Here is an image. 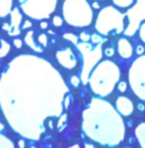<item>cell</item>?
<instances>
[{
	"mask_svg": "<svg viewBox=\"0 0 145 148\" xmlns=\"http://www.w3.org/2000/svg\"><path fill=\"white\" fill-rule=\"evenodd\" d=\"M69 92L63 75L51 62L22 53L8 64L0 77V107L15 133L38 140L44 121L59 117Z\"/></svg>",
	"mask_w": 145,
	"mask_h": 148,
	"instance_id": "obj_1",
	"label": "cell"
},
{
	"mask_svg": "<svg viewBox=\"0 0 145 148\" xmlns=\"http://www.w3.org/2000/svg\"><path fill=\"white\" fill-rule=\"evenodd\" d=\"M118 53L124 60L132 57L133 47H132V43H131L127 38H120L119 40H118Z\"/></svg>",
	"mask_w": 145,
	"mask_h": 148,
	"instance_id": "obj_13",
	"label": "cell"
},
{
	"mask_svg": "<svg viewBox=\"0 0 145 148\" xmlns=\"http://www.w3.org/2000/svg\"><path fill=\"white\" fill-rule=\"evenodd\" d=\"M77 49L80 51V55L83 57V69H81V83L88 84V79L92 70L94 69L98 61L101 60V56L103 53L102 51V44H89L88 42H83L80 44H76Z\"/></svg>",
	"mask_w": 145,
	"mask_h": 148,
	"instance_id": "obj_6",
	"label": "cell"
},
{
	"mask_svg": "<svg viewBox=\"0 0 145 148\" xmlns=\"http://www.w3.org/2000/svg\"><path fill=\"white\" fill-rule=\"evenodd\" d=\"M4 129H5V127H4V123H3V122H0V133H1V131L4 130Z\"/></svg>",
	"mask_w": 145,
	"mask_h": 148,
	"instance_id": "obj_37",
	"label": "cell"
},
{
	"mask_svg": "<svg viewBox=\"0 0 145 148\" xmlns=\"http://www.w3.org/2000/svg\"><path fill=\"white\" fill-rule=\"evenodd\" d=\"M137 107H139V109H140V110H144V109H145L144 104H139V105H137Z\"/></svg>",
	"mask_w": 145,
	"mask_h": 148,
	"instance_id": "obj_38",
	"label": "cell"
},
{
	"mask_svg": "<svg viewBox=\"0 0 145 148\" xmlns=\"http://www.w3.org/2000/svg\"><path fill=\"white\" fill-rule=\"evenodd\" d=\"M90 42L93 44H102L105 42V38L102 34L97 33V34H90Z\"/></svg>",
	"mask_w": 145,
	"mask_h": 148,
	"instance_id": "obj_21",
	"label": "cell"
},
{
	"mask_svg": "<svg viewBox=\"0 0 145 148\" xmlns=\"http://www.w3.org/2000/svg\"><path fill=\"white\" fill-rule=\"evenodd\" d=\"M69 82H71V84H72L73 87H78L80 86V83H81V78L78 75H71L69 77Z\"/></svg>",
	"mask_w": 145,
	"mask_h": 148,
	"instance_id": "obj_24",
	"label": "cell"
},
{
	"mask_svg": "<svg viewBox=\"0 0 145 148\" xmlns=\"http://www.w3.org/2000/svg\"><path fill=\"white\" fill-rule=\"evenodd\" d=\"M20 8L29 18L47 20L56 9L58 0H18Z\"/></svg>",
	"mask_w": 145,
	"mask_h": 148,
	"instance_id": "obj_7",
	"label": "cell"
},
{
	"mask_svg": "<svg viewBox=\"0 0 145 148\" xmlns=\"http://www.w3.org/2000/svg\"><path fill=\"white\" fill-rule=\"evenodd\" d=\"M10 52V44L5 39L0 38V60L7 57V55Z\"/></svg>",
	"mask_w": 145,
	"mask_h": 148,
	"instance_id": "obj_17",
	"label": "cell"
},
{
	"mask_svg": "<svg viewBox=\"0 0 145 148\" xmlns=\"http://www.w3.org/2000/svg\"><path fill=\"white\" fill-rule=\"evenodd\" d=\"M120 69L111 60L99 61L92 70L88 79L90 90L97 96L106 97L114 91L115 86L119 83Z\"/></svg>",
	"mask_w": 145,
	"mask_h": 148,
	"instance_id": "obj_3",
	"label": "cell"
},
{
	"mask_svg": "<svg viewBox=\"0 0 145 148\" xmlns=\"http://www.w3.org/2000/svg\"><path fill=\"white\" fill-rule=\"evenodd\" d=\"M56 60L63 68L68 70H73L78 64V59L77 55L75 53L72 48H60L56 51Z\"/></svg>",
	"mask_w": 145,
	"mask_h": 148,
	"instance_id": "obj_11",
	"label": "cell"
},
{
	"mask_svg": "<svg viewBox=\"0 0 145 148\" xmlns=\"http://www.w3.org/2000/svg\"><path fill=\"white\" fill-rule=\"evenodd\" d=\"M127 27L124 33L127 36H132L139 31L141 22L145 20V0H135V4L128 8L127 10Z\"/></svg>",
	"mask_w": 145,
	"mask_h": 148,
	"instance_id": "obj_9",
	"label": "cell"
},
{
	"mask_svg": "<svg viewBox=\"0 0 145 148\" xmlns=\"http://www.w3.org/2000/svg\"><path fill=\"white\" fill-rule=\"evenodd\" d=\"M22 13L24 12L21 10V8L15 7L9 14L10 21L3 23V30L7 31L9 36H13V38L18 36V34H20V31H21V25H22V21H24Z\"/></svg>",
	"mask_w": 145,
	"mask_h": 148,
	"instance_id": "obj_10",
	"label": "cell"
},
{
	"mask_svg": "<svg viewBox=\"0 0 145 148\" xmlns=\"http://www.w3.org/2000/svg\"><path fill=\"white\" fill-rule=\"evenodd\" d=\"M83 131L96 143L111 147L124 140L126 125L117 108L101 97H93L83 112Z\"/></svg>",
	"mask_w": 145,
	"mask_h": 148,
	"instance_id": "obj_2",
	"label": "cell"
},
{
	"mask_svg": "<svg viewBox=\"0 0 145 148\" xmlns=\"http://www.w3.org/2000/svg\"><path fill=\"white\" fill-rule=\"evenodd\" d=\"M62 13L64 21L73 27H86L93 21V7L88 0H64Z\"/></svg>",
	"mask_w": 145,
	"mask_h": 148,
	"instance_id": "obj_4",
	"label": "cell"
},
{
	"mask_svg": "<svg viewBox=\"0 0 145 148\" xmlns=\"http://www.w3.org/2000/svg\"><path fill=\"white\" fill-rule=\"evenodd\" d=\"M85 147H90V148H93V144H89V143H85Z\"/></svg>",
	"mask_w": 145,
	"mask_h": 148,
	"instance_id": "obj_39",
	"label": "cell"
},
{
	"mask_svg": "<svg viewBox=\"0 0 145 148\" xmlns=\"http://www.w3.org/2000/svg\"><path fill=\"white\" fill-rule=\"evenodd\" d=\"M34 31L33 30H29L28 33L25 34V38H24V42H25V44L29 47L30 49H33L34 52H38V53H42L43 52V46H41V44L38 43V42L34 40Z\"/></svg>",
	"mask_w": 145,
	"mask_h": 148,
	"instance_id": "obj_14",
	"label": "cell"
},
{
	"mask_svg": "<svg viewBox=\"0 0 145 148\" xmlns=\"http://www.w3.org/2000/svg\"><path fill=\"white\" fill-rule=\"evenodd\" d=\"M135 135H136V139H137L139 144L145 148V122H141L136 126Z\"/></svg>",
	"mask_w": 145,
	"mask_h": 148,
	"instance_id": "obj_16",
	"label": "cell"
},
{
	"mask_svg": "<svg viewBox=\"0 0 145 148\" xmlns=\"http://www.w3.org/2000/svg\"><path fill=\"white\" fill-rule=\"evenodd\" d=\"M33 23H31L30 20H25L22 21V25H21V30H28V29H31Z\"/></svg>",
	"mask_w": 145,
	"mask_h": 148,
	"instance_id": "obj_27",
	"label": "cell"
},
{
	"mask_svg": "<svg viewBox=\"0 0 145 148\" xmlns=\"http://www.w3.org/2000/svg\"><path fill=\"white\" fill-rule=\"evenodd\" d=\"M0 148H15V143L1 133H0Z\"/></svg>",
	"mask_w": 145,
	"mask_h": 148,
	"instance_id": "obj_19",
	"label": "cell"
},
{
	"mask_svg": "<svg viewBox=\"0 0 145 148\" xmlns=\"http://www.w3.org/2000/svg\"><path fill=\"white\" fill-rule=\"evenodd\" d=\"M128 82L139 99L145 101V55H139L128 70Z\"/></svg>",
	"mask_w": 145,
	"mask_h": 148,
	"instance_id": "obj_8",
	"label": "cell"
},
{
	"mask_svg": "<svg viewBox=\"0 0 145 148\" xmlns=\"http://www.w3.org/2000/svg\"><path fill=\"white\" fill-rule=\"evenodd\" d=\"M144 52H145L144 47L141 46V44H140V46H137V48H136V53H137V55H143Z\"/></svg>",
	"mask_w": 145,
	"mask_h": 148,
	"instance_id": "obj_33",
	"label": "cell"
},
{
	"mask_svg": "<svg viewBox=\"0 0 145 148\" xmlns=\"http://www.w3.org/2000/svg\"><path fill=\"white\" fill-rule=\"evenodd\" d=\"M112 3H114L115 7L126 9V8L132 7V5L135 4V0H112Z\"/></svg>",
	"mask_w": 145,
	"mask_h": 148,
	"instance_id": "obj_18",
	"label": "cell"
},
{
	"mask_svg": "<svg viewBox=\"0 0 145 148\" xmlns=\"http://www.w3.org/2000/svg\"><path fill=\"white\" fill-rule=\"evenodd\" d=\"M47 27H49V23L46 22V20H42L41 21V29L42 30H46Z\"/></svg>",
	"mask_w": 145,
	"mask_h": 148,
	"instance_id": "obj_34",
	"label": "cell"
},
{
	"mask_svg": "<svg viewBox=\"0 0 145 148\" xmlns=\"http://www.w3.org/2000/svg\"><path fill=\"white\" fill-rule=\"evenodd\" d=\"M80 40H81V42H88V40H90V34L86 33V31L81 33V34H80Z\"/></svg>",
	"mask_w": 145,
	"mask_h": 148,
	"instance_id": "obj_29",
	"label": "cell"
},
{
	"mask_svg": "<svg viewBox=\"0 0 145 148\" xmlns=\"http://www.w3.org/2000/svg\"><path fill=\"white\" fill-rule=\"evenodd\" d=\"M97 1H98V0H96V1H94L93 4H92V7H93L94 9H99V4H98V3H97Z\"/></svg>",
	"mask_w": 145,
	"mask_h": 148,
	"instance_id": "obj_35",
	"label": "cell"
},
{
	"mask_svg": "<svg viewBox=\"0 0 145 148\" xmlns=\"http://www.w3.org/2000/svg\"><path fill=\"white\" fill-rule=\"evenodd\" d=\"M18 146H20L21 148H22V147H25V142H24V140H22V139H21V140H20V142H18Z\"/></svg>",
	"mask_w": 145,
	"mask_h": 148,
	"instance_id": "obj_36",
	"label": "cell"
},
{
	"mask_svg": "<svg viewBox=\"0 0 145 148\" xmlns=\"http://www.w3.org/2000/svg\"><path fill=\"white\" fill-rule=\"evenodd\" d=\"M118 90H119L120 92H126V90H127V83H126V82H119V83H118Z\"/></svg>",
	"mask_w": 145,
	"mask_h": 148,
	"instance_id": "obj_31",
	"label": "cell"
},
{
	"mask_svg": "<svg viewBox=\"0 0 145 148\" xmlns=\"http://www.w3.org/2000/svg\"><path fill=\"white\" fill-rule=\"evenodd\" d=\"M126 20H127L126 13H122L115 7L107 5L99 10L94 27L97 33L102 34L103 36H107L110 33H114L117 35V34L124 33L127 27Z\"/></svg>",
	"mask_w": 145,
	"mask_h": 148,
	"instance_id": "obj_5",
	"label": "cell"
},
{
	"mask_svg": "<svg viewBox=\"0 0 145 148\" xmlns=\"http://www.w3.org/2000/svg\"><path fill=\"white\" fill-rule=\"evenodd\" d=\"M139 36H140V39L145 43V20L141 22L140 27H139Z\"/></svg>",
	"mask_w": 145,
	"mask_h": 148,
	"instance_id": "obj_25",
	"label": "cell"
},
{
	"mask_svg": "<svg viewBox=\"0 0 145 148\" xmlns=\"http://www.w3.org/2000/svg\"><path fill=\"white\" fill-rule=\"evenodd\" d=\"M103 55H105V56H107V57H112V56H114V48H112V47L106 48L103 51Z\"/></svg>",
	"mask_w": 145,
	"mask_h": 148,
	"instance_id": "obj_30",
	"label": "cell"
},
{
	"mask_svg": "<svg viewBox=\"0 0 145 148\" xmlns=\"http://www.w3.org/2000/svg\"><path fill=\"white\" fill-rule=\"evenodd\" d=\"M115 108H117L118 112H119L123 117H128V116H131L132 112H133V109H135L132 100L128 99V97H126V96L118 97L117 101H115Z\"/></svg>",
	"mask_w": 145,
	"mask_h": 148,
	"instance_id": "obj_12",
	"label": "cell"
},
{
	"mask_svg": "<svg viewBox=\"0 0 145 148\" xmlns=\"http://www.w3.org/2000/svg\"><path fill=\"white\" fill-rule=\"evenodd\" d=\"M63 38H64L65 40L71 42L72 44H75V46L78 43V36L76 35V34H73V33H65L64 35H63Z\"/></svg>",
	"mask_w": 145,
	"mask_h": 148,
	"instance_id": "obj_22",
	"label": "cell"
},
{
	"mask_svg": "<svg viewBox=\"0 0 145 148\" xmlns=\"http://www.w3.org/2000/svg\"><path fill=\"white\" fill-rule=\"evenodd\" d=\"M38 43L41 44V46H43V47L47 46V43H49V38H47V35L44 33L38 34Z\"/></svg>",
	"mask_w": 145,
	"mask_h": 148,
	"instance_id": "obj_23",
	"label": "cell"
},
{
	"mask_svg": "<svg viewBox=\"0 0 145 148\" xmlns=\"http://www.w3.org/2000/svg\"><path fill=\"white\" fill-rule=\"evenodd\" d=\"M52 25H54L55 27H60V26L63 25V18L59 17V16H54V17H52Z\"/></svg>",
	"mask_w": 145,
	"mask_h": 148,
	"instance_id": "obj_26",
	"label": "cell"
},
{
	"mask_svg": "<svg viewBox=\"0 0 145 148\" xmlns=\"http://www.w3.org/2000/svg\"><path fill=\"white\" fill-rule=\"evenodd\" d=\"M13 0H0V18H5L13 10Z\"/></svg>",
	"mask_w": 145,
	"mask_h": 148,
	"instance_id": "obj_15",
	"label": "cell"
},
{
	"mask_svg": "<svg viewBox=\"0 0 145 148\" xmlns=\"http://www.w3.org/2000/svg\"><path fill=\"white\" fill-rule=\"evenodd\" d=\"M13 46H15L17 49H21L22 48V46H24V42L21 40V39H18V38H16L15 36V38H13Z\"/></svg>",
	"mask_w": 145,
	"mask_h": 148,
	"instance_id": "obj_28",
	"label": "cell"
},
{
	"mask_svg": "<svg viewBox=\"0 0 145 148\" xmlns=\"http://www.w3.org/2000/svg\"><path fill=\"white\" fill-rule=\"evenodd\" d=\"M67 120H68V116L65 114V113H62V114L59 116V121H58V130H59V133H62L63 130L65 129V125H67Z\"/></svg>",
	"mask_w": 145,
	"mask_h": 148,
	"instance_id": "obj_20",
	"label": "cell"
},
{
	"mask_svg": "<svg viewBox=\"0 0 145 148\" xmlns=\"http://www.w3.org/2000/svg\"><path fill=\"white\" fill-rule=\"evenodd\" d=\"M69 104H71V95H67V96H65V100H64V109H68V108H69Z\"/></svg>",
	"mask_w": 145,
	"mask_h": 148,
	"instance_id": "obj_32",
	"label": "cell"
}]
</instances>
